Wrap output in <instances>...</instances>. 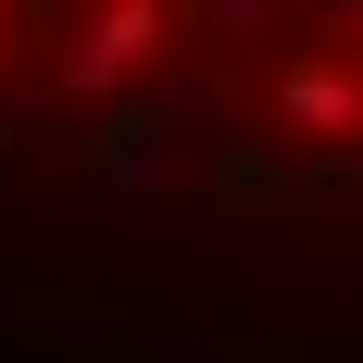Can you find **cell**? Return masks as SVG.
Segmentation results:
<instances>
[{
	"label": "cell",
	"instance_id": "6da1fadb",
	"mask_svg": "<svg viewBox=\"0 0 363 363\" xmlns=\"http://www.w3.org/2000/svg\"><path fill=\"white\" fill-rule=\"evenodd\" d=\"M213 88H125L101 101V138H88V176L113 201H176L188 188V125H201Z\"/></svg>",
	"mask_w": 363,
	"mask_h": 363
},
{
	"label": "cell",
	"instance_id": "7a4b0ae2",
	"mask_svg": "<svg viewBox=\"0 0 363 363\" xmlns=\"http://www.w3.org/2000/svg\"><path fill=\"white\" fill-rule=\"evenodd\" d=\"M150 63H163V0H88V13L50 38V88H63L75 113L125 101Z\"/></svg>",
	"mask_w": 363,
	"mask_h": 363
},
{
	"label": "cell",
	"instance_id": "3957f363",
	"mask_svg": "<svg viewBox=\"0 0 363 363\" xmlns=\"http://www.w3.org/2000/svg\"><path fill=\"white\" fill-rule=\"evenodd\" d=\"M276 125L289 138H363V63L351 50H301L276 75Z\"/></svg>",
	"mask_w": 363,
	"mask_h": 363
},
{
	"label": "cell",
	"instance_id": "277c9868",
	"mask_svg": "<svg viewBox=\"0 0 363 363\" xmlns=\"http://www.w3.org/2000/svg\"><path fill=\"white\" fill-rule=\"evenodd\" d=\"M263 26H276V0H201V38L213 50H251Z\"/></svg>",
	"mask_w": 363,
	"mask_h": 363
},
{
	"label": "cell",
	"instance_id": "5b68a950",
	"mask_svg": "<svg viewBox=\"0 0 363 363\" xmlns=\"http://www.w3.org/2000/svg\"><path fill=\"white\" fill-rule=\"evenodd\" d=\"M326 38H363V0H326Z\"/></svg>",
	"mask_w": 363,
	"mask_h": 363
},
{
	"label": "cell",
	"instance_id": "8992f818",
	"mask_svg": "<svg viewBox=\"0 0 363 363\" xmlns=\"http://www.w3.org/2000/svg\"><path fill=\"white\" fill-rule=\"evenodd\" d=\"M0 50H13V26H0Z\"/></svg>",
	"mask_w": 363,
	"mask_h": 363
}]
</instances>
